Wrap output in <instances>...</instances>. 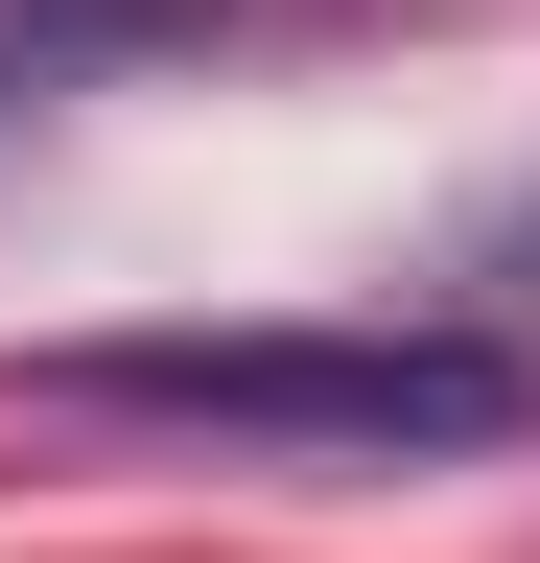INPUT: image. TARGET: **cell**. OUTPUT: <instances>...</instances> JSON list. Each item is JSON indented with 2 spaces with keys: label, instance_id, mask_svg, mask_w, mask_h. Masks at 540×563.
Here are the masks:
<instances>
[{
  "label": "cell",
  "instance_id": "cell-2",
  "mask_svg": "<svg viewBox=\"0 0 540 563\" xmlns=\"http://www.w3.org/2000/svg\"><path fill=\"white\" fill-rule=\"evenodd\" d=\"M0 118H24V95H0Z\"/></svg>",
  "mask_w": 540,
  "mask_h": 563
},
{
  "label": "cell",
  "instance_id": "cell-1",
  "mask_svg": "<svg viewBox=\"0 0 540 563\" xmlns=\"http://www.w3.org/2000/svg\"><path fill=\"white\" fill-rule=\"evenodd\" d=\"M71 422H188V446H306V470H399V446H517L540 352L376 306V329H71L47 352Z\"/></svg>",
  "mask_w": 540,
  "mask_h": 563
}]
</instances>
